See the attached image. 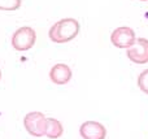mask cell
I'll use <instances>...</instances> for the list:
<instances>
[{
    "mask_svg": "<svg viewBox=\"0 0 148 139\" xmlns=\"http://www.w3.org/2000/svg\"><path fill=\"white\" fill-rule=\"evenodd\" d=\"M79 134L83 139H105L107 129L96 121H86L79 127Z\"/></svg>",
    "mask_w": 148,
    "mask_h": 139,
    "instance_id": "cell-6",
    "label": "cell"
},
{
    "mask_svg": "<svg viewBox=\"0 0 148 139\" xmlns=\"http://www.w3.org/2000/svg\"><path fill=\"white\" fill-rule=\"evenodd\" d=\"M72 69L66 64H56L49 72V78L56 85H65L72 79Z\"/></svg>",
    "mask_w": 148,
    "mask_h": 139,
    "instance_id": "cell-7",
    "label": "cell"
},
{
    "mask_svg": "<svg viewBox=\"0 0 148 139\" xmlns=\"http://www.w3.org/2000/svg\"><path fill=\"white\" fill-rule=\"evenodd\" d=\"M79 33V22L74 18L60 20L49 29V39L53 43L62 44L73 40Z\"/></svg>",
    "mask_w": 148,
    "mask_h": 139,
    "instance_id": "cell-1",
    "label": "cell"
},
{
    "mask_svg": "<svg viewBox=\"0 0 148 139\" xmlns=\"http://www.w3.org/2000/svg\"><path fill=\"white\" fill-rule=\"evenodd\" d=\"M127 57L135 64H147L148 62V39L138 38L135 43L126 49Z\"/></svg>",
    "mask_w": 148,
    "mask_h": 139,
    "instance_id": "cell-5",
    "label": "cell"
},
{
    "mask_svg": "<svg viewBox=\"0 0 148 139\" xmlns=\"http://www.w3.org/2000/svg\"><path fill=\"white\" fill-rule=\"evenodd\" d=\"M140 1H147V0H140Z\"/></svg>",
    "mask_w": 148,
    "mask_h": 139,
    "instance_id": "cell-12",
    "label": "cell"
},
{
    "mask_svg": "<svg viewBox=\"0 0 148 139\" xmlns=\"http://www.w3.org/2000/svg\"><path fill=\"white\" fill-rule=\"evenodd\" d=\"M0 79H1V70H0Z\"/></svg>",
    "mask_w": 148,
    "mask_h": 139,
    "instance_id": "cell-11",
    "label": "cell"
},
{
    "mask_svg": "<svg viewBox=\"0 0 148 139\" xmlns=\"http://www.w3.org/2000/svg\"><path fill=\"white\" fill-rule=\"evenodd\" d=\"M138 86L143 92H146L148 95V69L143 70L138 77Z\"/></svg>",
    "mask_w": 148,
    "mask_h": 139,
    "instance_id": "cell-10",
    "label": "cell"
},
{
    "mask_svg": "<svg viewBox=\"0 0 148 139\" xmlns=\"http://www.w3.org/2000/svg\"><path fill=\"white\" fill-rule=\"evenodd\" d=\"M136 40L135 33L131 27H117L116 30H113L112 35H110V42L113 46H116L117 48H130Z\"/></svg>",
    "mask_w": 148,
    "mask_h": 139,
    "instance_id": "cell-4",
    "label": "cell"
},
{
    "mask_svg": "<svg viewBox=\"0 0 148 139\" xmlns=\"http://www.w3.org/2000/svg\"><path fill=\"white\" fill-rule=\"evenodd\" d=\"M21 7V0H0V10H17Z\"/></svg>",
    "mask_w": 148,
    "mask_h": 139,
    "instance_id": "cell-9",
    "label": "cell"
},
{
    "mask_svg": "<svg viewBox=\"0 0 148 139\" xmlns=\"http://www.w3.org/2000/svg\"><path fill=\"white\" fill-rule=\"evenodd\" d=\"M36 34L34 29L29 26H23L14 31L12 35V46L17 51H27L35 44Z\"/></svg>",
    "mask_w": 148,
    "mask_h": 139,
    "instance_id": "cell-2",
    "label": "cell"
},
{
    "mask_svg": "<svg viewBox=\"0 0 148 139\" xmlns=\"http://www.w3.org/2000/svg\"><path fill=\"white\" fill-rule=\"evenodd\" d=\"M64 133V127H62L61 122L56 118H47L46 124V133L44 135L48 137L49 139H59Z\"/></svg>",
    "mask_w": 148,
    "mask_h": 139,
    "instance_id": "cell-8",
    "label": "cell"
},
{
    "mask_svg": "<svg viewBox=\"0 0 148 139\" xmlns=\"http://www.w3.org/2000/svg\"><path fill=\"white\" fill-rule=\"evenodd\" d=\"M47 117L40 112H30L23 118V126L27 130L29 134L33 137L40 138L46 133Z\"/></svg>",
    "mask_w": 148,
    "mask_h": 139,
    "instance_id": "cell-3",
    "label": "cell"
}]
</instances>
